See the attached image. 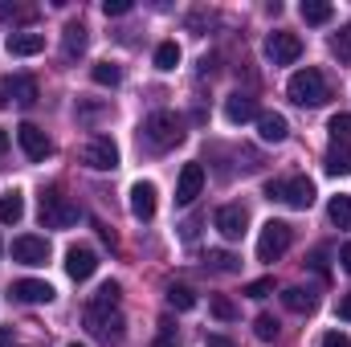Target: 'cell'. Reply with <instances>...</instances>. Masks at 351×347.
I'll return each instance as SVG.
<instances>
[{
	"instance_id": "obj_1",
	"label": "cell",
	"mask_w": 351,
	"mask_h": 347,
	"mask_svg": "<svg viewBox=\"0 0 351 347\" xmlns=\"http://www.w3.org/2000/svg\"><path fill=\"white\" fill-rule=\"evenodd\" d=\"M119 298H123L119 282H102L86 302V327L98 339H106V344H119L123 339V319L114 315L119 311Z\"/></svg>"
},
{
	"instance_id": "obj_2",
	"label": "cell",
	"mask_w": 351,
	"mask_h": 347,
	"mask_svg": "<svg viewBox=\"0 0 351 347\" xmlns=\"http://www.w3.org/2000/svg\"><path fill=\"white\" fill-rule=\"evenodd\" d=\"M286 94H290V98H294L298 106H323V102L331 98V90H327V78H323V70H315V66L298 70V74L290 78Z\"/></svg>"
},
{
	"instance_id": "obj_3",
	"label": "cell",
	"mask_w": 351,
	"mask_h": 347,
	"mask_svg": "<svg viewBox=\"0 0 351 347\" xmlns=\"http://www.w3.org/2000/svg\"><path fill=\"white\" fill-rule=\"evenodd\" d=\"M265 196L269 200H282L290 208H311L315 204V184L306 176H290V180H269L265 184Z\"/></svg>"
},
{
	"instance_id": "obj_4",
	"label": "cell",
	"mask_w": 351,
	"mask_h": 347,
	"mask_svg": "<svg viewBox=\"0 0 351 347\" xmlns=\"http://www.w3.org/2000/svg\"><path fill=\"white\" fill-rule=\"evenodd\" d=\"M78 221V204L62 192V188H45L41 192V225L49 229H70Z\"/></svg>"
},
{
	"instance_id": "obj_5",
	"label": "cell",
	"mask_w": 351,
	"mask_h": 347,
	"mask_svg": "<svg viewBox=\"0 0 351 347\" xmlns=\"http://www.w3.org/2000/svg\"><path fill=\"white\" fill-rule=\"evenodd\" d=\"M143 135H147V143L156 147V152H172L176 143L184 139V123L168 115V110H156L147 123H143Z\"/></svg>"
},
{
	"instance_id": "obj_6",
	"label": "cell",
	"mask_w": 351,
	"mask_h": 347,
	"mask_svg": "<svg viewBox=\"0 0 351 347\" xmlns=\"http://www.w3.org/2000/svg\"><path fill=\"white\" fill-rule=\"evenodd\" d=\"M294 241V229L286 221H265L262 237H258V261H278Z\"/></svg>"
},
{
	"instance_id": "obj_7",
	"label": "cell",
	"mask_w": 351,
	"mask_h": 347,
	"mask_svg": "<svg viewBox=\"0 0 351 347\" xmlns=\"http://www.w3.org/2000/svg\"><path fill=\"white\" fill-rule=\"evenodd\" d=\"M265 58H269L274 66L298 62V58H302V37H298V33H286V29L269 33V37H265Z\"/></svg>"
},
{
	"instance_id": "obj_8",
	"label": "cell",
	"mask_w": 351,
	"mask_h": 347,
	"mask_svg": "<svg viewBox=\"0 0 351 347\" xmlns=\"http://www.w3.org/2000/svg\"><path fill=\"white\" fill-rule=\"evenodd\" d=\"M82 164L94 168V172H114L119 168V147L106 135H90L86 147H82Z\"/></svg>"
},
{
	"instance_id": "obj_9",
	"label": "cell",
	"mask_w": 351,
	"mask_h": 347,
	"mask_svg": "<svg viewBox=\"0 0 351 347\" xmlns=\"http://www.w3.org/2000/svg\"><path fill=\"white\" fill-rule=\"evenodd\" d=\"M16 143H21V152L33 160V164H41L49 152H53V143H49V135L41 131V127H33V123H21L16 127Z\"/></svg>"
},
{
	"instance_id": "obj_10",
	"label": "cell",
	"mask_w": 351,
	"mask_h": 347,
	"mask_svg": "<svg viewBox=\"0 0 351 347\" xmlns=\"http://www.w3.org/2000/svg\"><path fill=\"white\" fill-rule=\"evenodd\" d=\"M213 221H217V233H221L225 241H237V237H245V225H250V213H245L241 204H221Z\"/></svg>"
},
{
	"instance_id": "obj_11",
	"label": "cell",
	"mask_w": 351,
	"mask_h": 347,
	"mask_svg": "<svg viewBox=\"0 0 351 347\" xmlns=\"http://www.w3.org/2000/svg\"><path fill=\"white\" fill-rule=\"evenodd\" d=\"M12 261H21V265H45L49 261V241L45 237H33V233L16 237L12 241Z\"/></svg>"
},
{
	"instance_id": "obj_12",
	"label": "cell",
	"mask_w": 351,
	"mask_h": 347,
	"mask_svg": "<svg viewBox=\"0 0 351 347\" xmlns=\"http://www.w3.org/2000/svg\"><path fill=\"white\" fill-rule=\"evenodd\" d=\"M156 208H160L156 184H152V180H135V184H131V217H135V221H152Z\"/></svg>"
},
{
	"instance_id": "obj_13",
	"label": "cell",
	"mask_w": 351,
	"mask_h": 347,
	"mask_svg": "<svg viewBox=\"0 0 351 347\" xmlns=\"http://www.w3.org/2000/svg\"><path fill=\"white\" fill-rule=\"evenodd\" d=\"M200 188H204V168H200V164H184V168H180V180H176V204L188 208V204L200 196Z\"/></svg>"
},
{
	"instance_id": "obj_14",
	"label": "cell",
	"mask_w": 351,
	"mask_h": 347,
	"mask_svg": "<svg viewBox=\"0 0 351 347\" xmlns=\"http://www.w3.org/2000/svg\"><path fill=\"white\" fill-rule=\"evenodd\" d=\"M94 270H98V254H94V250H86V246H70V250H66V274H70L74 282L94 278Z\"/></svg>"
},
{
	"instance_id": "obj_15",
	"label": "cell",
	"mask_w": 351,
	"mask_h": 347,
	"mask_svg": "<svg viewBox=\"0 0 351 347\" xmlns=\"http://www.w3.org/2000/svg\"><path fill=\"white\" fill-rule=\"evenodd\" d=\"M53 286L49 282H41V278H21V282H12V298L16 302H53Z\"/></svg>"
},
{
	"instance_id": "obj_16",
	"label": "cell",
	"mask_w": 351,
	"mask_h": 347,
	"mask_svg": "<svg viewBox=\"0 0 351 347\" xmlns=\"http://www.w3.org/2000/svg\"><path fill=\"white\" fill-rule=\"evenodd\" d=\"M45 49V33H33V29H21V33H8V53L12 58H33Z\"/></svg>"
},
{
	"instance_id": "obj_17",
	"label": "cell",
	"mask_w": 351,
	"mask_h": 347,
	"mask_svg": "<svg viewBox=\"0 0 351 347\" xmlns=\"http://www.w3.org/2000/svg\"><path fill=\"white\" fill-rule=\"evenodd\" d=\"M225 119H229V123H250V119H262L258 98H250V94H229V98H225Z\"/></svg>"
},
{
	"instance_id": "obj_18",
	"label": "cell",
	"mask_w": 351,
	"mask_h": 347,
	"mask_svg": "<svg viewBox=\"0 0 351 347\" xmlns=\"http://www.w3.org/2000/svg\"><path fill=\"white\" fill-rule=\"evenodd\" d=\"M282 307L294 311V315H311L319 307V294L315 290H302V286H290V290H282Z\"/></svg>"
},
{
	"instance_id": "obj_19",
	"label": "cell",
	"mask_w": 351,
	"mask_h": 347,
	"mask_svg": "<svg viewBox=\"0 0 351 347\" xmlns=\"http://www.w3.org/2000/svg\"><path fill=\"white\" fill-rule=\"evenodd\" d=\"M258 135H262L265 143H282V139L290 135L286 115H262V119H258Z\"/></svg>"
},
{
	"instance_id": "obj_20",
	"label": "cell",
	"mask_w": 351,
	"mask_h": 347,
	"mask_svg": "<svg viewBox=\"0 0 351 347\" xmlns=\"http://www.w3.org/2000/svg\"><path fill=\"white\" fill-rule=\"evenodd\" d=\"M8 94H12V102H21V106H33V102H37V78H29V74H16V78H8Z\"/></svg>"
},
{
	"instance_id": "obj_21",
	"label": "cell",
	"mask_w": 351,
	"mask_h": 347,
	"mask_svg": "<svg viewBox=\"0 0 351 347\" xmlns=\"http://www.w3.org/2000/svg\"><path fill=\"white\" fill-rule=\"evenodd\" d=\"M21 217H25V196L12 188V192L0 196V225H16Z\"/></svg>"
},
{
	"instance_id": "obj_22",
	"label": "cell",
	"mask_w": 351,
	"mask_h": 347,
	"mask_svg": "<svg viewBox=\"0 0 351 347\" xmlns=\"http://www.w3.org/2000/svg\"><path fill=\"white\" fill-rule=\"evenodd\" d=\"M327 172L351 176V143H331V152H327Z\"/></svg>"
},
{
	"instance_id": "obj_23",
	"label": "cell",
	"mask_w": 351,
	"mask_h": 347,
	"mask_svg": "<svg viewBox=\"0 0 351 347\" xmlns=\"http://www.w3.org/2000/svg\"><path fill=\"white\" fill-rule=\"evenodd\" d=\"M298 12H302V21H306V25H327V21L335 16V8H331L327 0H302V8H298Z\"/></svg>"
},
{
	"instance_id": "obj_24",
	"label": "cell",
	"mask_w": 351,
	"mask_h": 347,
	"mask_svg": "<svg viewBox=\"0 0 351 347\" xmlns=\"http://www.w3.org/2000/svg\"><path fill=\"white\" fill-rule=\"evenodd\" d=\"M208 270L213 274H237L241 270V258L229 254V250H208Z\"/></svg>"
},
{
	"instance_id": "obj_25",
	"label": "cell",
	"mask_w": 351,
	"mask_h": 347,
	"mask_svg": "<svg viewBox=\"0 0 351 347\" xmlns=\"http://www.w3.org/2000/svg\"><path fill=\"white\" fill-rule=\"evenodd\" d=\"M90 78H94L98 86H119V82H123V70H119L114 62H94V66H90Z\"/></svg>"
},
{
	"instance_id": "obj_26",
	"label": "cell",
	"mask_w": 351,
	"mask_h": 347,
	"mask_svg": "<svg viewBox=\"0 0 351 347\" xmlns=\"http://www.w3.org/2000/svg\"><path fill=\"white\" fill-rule=\"evenodd\" d=\"M86 53V29L82 25H66V58H82Z\"/></svg>"
},
{
	"instance_id": "obj_27",
	"label": "cell",
	"mask_w": 351,
	"mask_h": 347,
	"mask_svg": "<svg viewBox=\"0 0 351 347\" xmlns=\"http://www.w3.org/2000/svg\"><path fill=\"white\" fill-rule=\"evenodd\" d=\"M327 217H331L339 229H351V196H331V204H327Z\"/></svg>"
},
{
	"instance_id": "obj_28",
	"label": "cell",
	"mask_w": 351,
	"mask_h": 347,
	"mask_svg": "<svg viewBox=\"0 0 351 347\" xmlns=\"http://www.w3.org/2000/svg\"><path fill=\"white\" fill-rule=\"evenodd\" d=\"M208 311H213L221 323H233V319H237V302L225 298V294H213V298H208Z\"/></svg>"
},
{
	"instance_id": "obj_29",
	"label": "cell",
	"mask_w": 351,
	"mask_h": 347,
	"mask_svg": "<svg viewBox=\"0 0 351 347\" xmlns=\"http://www.w3.org/2000/svg\"><path fill=\"white\" fill-rule=\"evenodd\" d=\"M168 307H176V311H192L196 307V294L188 290V286H168Z\"/></svg>"
},
{
	"instance_id": "obj_30",
	"label": "cell",
	"mask_w": 351,
	"mask_h": 347,
	"mask_svg": "<svg viewBox=\"0 0 351 347\" xmlns=\"http://www.w3.org/2000/svg\"><path fill=\"white\" fill-rule=\"evenodd\" d=\"M176 66H180V45L176 41H164L156 49V70H176Z\"/></svg>"
},
{
	"instance_id": "obj_31",
	"label": "cell",
	"mask_w": 351,
	"mask_h": 347,
	"mask_svg": "<svg viewBox=\"0 0 351 347\" xmlns=\"http://www.w3.org/2000/svg\"><path fill=\"white\" fill-rule=\"evenodd\" d=\"M327 131H331V143H351V115H331Z\"/></svg>"
},
{
	"instance_id": "obj_32",
	"label": "cell",
	"mask_w": 351,
	"mask_h": 347,
	"mask_svg": "<svg viewBox=\"0 0 351 347\" xmlns=\"http://www.w3.org/2000/svg\"><path fill=\"white\" fill-rule=\"evenodd\" d=\"M331 53H335L339 62H348V66H351V25H343V29L331 37Z\"/></svg>"
},
{
	"instance_id": "obj_33",
	"label": "cell",
	"mask_w": 351,
	"mask_h": 347,
	"mask_svg": "<svg viewBox=\"0 0 351 347\" xmlns=\"http://www.w3.org/2000/svg\"><path fill=\"white\" fill-rule=\"evenodd\" d=\"M254 335H258L262 344H274V339H278V323H274L269 315H258V319H254Z\"/></svg>"
},
{
	"instance_id": "obj_34",
	"label": "cell",
	"mask_w": 351,
	"mask_h": 347,
	"mask_svg": "<svg viewBox=\"0 0 351 347\" xmlns=\"http://www.w3.org/2000/svg\"><path fill=\"white\" fill-rule=\"evenodd\" d=\"M269 290H274V278H258V282H250V286H245V294H250V298H265Z\"/></svg>"
},
{
	"instance_id": "obj_35",
	"label": "cell",
	"mask_w": 351,
	"mask_h": 347,
	"mask_svg": "<svg viewBox=\"0 0 351 347\" xmlns=\"http://www.w3.org/2000/svg\"><path fill=\"white\" fill-rule=\"evenodd\" d=\"M102 12H106V16H123V12H131V0H106Z\"/></svg>"
},
{
	"instance_id": "obj_36",
	"label": "cell",
	"mask_w": 351,
	"mask_h": 347,
	"mask_svg": "<svg viewBox=\"0 0 351 347\" xmlns=\"http://www.w3.org/2000/svg\"><path fill=\"white\" fill-rule=\"evenodd\" d=\"M319 347H351V339L343 335V331H327V335H323V344H319Z\"/></svg>"
},
{
	"instance_id": "obj_37",
	"label": "cell",
	"mask_w": 351,
	"mask_h": 347,
	"mask_svg": "<svg viewBox=\"0 0 351 347\" xmlns=\"http://www.w3.org/2000/svg\"><path fill=\"white\" fill-rule=\"evenodd\" d=\"M160 327H164V331L156 335V347H180V339L172 335V327H168V323H160Z\"/></svg>"
},
{
	"instance_id": "obj_38",
	"label": "cell",
	"mask_w": 351,
	"mask_h": 347,
	"mask_svg": "<svg viewBox=\"0 0 351 347\" xmlns=\"http://www.w3.org/2000/svg\"><path fill=\"white\" fill-rule=\"evenodd\" d=\"M339 319H343V323H351V294H343V298H339Z\"/></svg>"
},
{
	"instance_id": "obj_39",
	"label": "cell",
	"mask_w": 351,
	"mask_h": 347,
	"mask_svg": "<svg viewBox=\"0 0 351 347\" xmlns=\"http://www.w3.org/2000/svg\"><path fill=\"white\" fill-rule=\"evenodd\" d=\"M339 261H343V270H348V274H351V241H348V246H343V250H339Z\"/></svg>"
},
{
	"instance_id": "obj_40",
	"label": "cell",
	"mask_w": 351,
	"mask_h": 347,
	"mask_svg": "<svg viewBox=\"0 0 351 347\" xmlns=\"http://www.w3.org/2000/svg\"><path fill=\"white\" fill-rule=\"evenodd\" d=\"M208 347H233V339H225V335H208Z\"/></svg>"
},
{
	"instance_id": "obj_41",
	"label": "cell",
	"mask_w": 351,
	"mask_h": 347,
	"mask_svg": "<svg viewBox=\"0 0 351 347\" xmlns=\"http://www.w3.org/2000/svg\"><path fill=\"white\" fill-rule=\"evenodd\" d=\"M0 347H12V331L8 327H0Z\"/></svg>"
},
{
	"instance_id": "obj_42",
	"label": "cell",
	"mask_w": 351,
	"mask_h": 347,
	"mask_svg": "<svg viewBox=\"0 0 351 347\" xmlns=\"http://www.w3.org/2000/svg\"><path fill=\"white\" fill-rule=\"evenodd\" d=\"M4 147H8V135H4V131H0V156H4Z\"/></svg>"
},
{
	"instance_id": "obj_43",
	"label": "cell",
	"mask_w": 351,
	"mask_h": 347,
	"mask_svg": "<svg viewBox=\"0 0 351 347\" xmlns=\"http://www.w3.org/2000/svg\"><path fill=\"white\" fill-rule=\"evenodd\" d=\"M66 347H86V344H66Z\"/></svg>"
}]
</instances>
